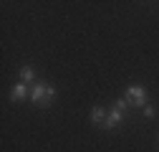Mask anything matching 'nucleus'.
I'll list each match as a JSON object with an SVG mask.
<instances>
[{"label": "nucleus", "instance_id": "1", "mask_svg": "<svg viewBox=\"0 0 159 152\" xmlns=\"http://www.w3.org/2000/svg\"><path fill=\"white\" fill-rule=\"evenodd\" d=\"M56 97H58V91H56V86H51L48 81H35L33 89H30V102H33L35 107H41V109L51 107Z\"/></svg>", "mask_w": 159, "mask_h": 152}, {"label": "nucleus", "instance_id": "2", "mask_svg": "<svg viewBox=\"0 0 159 152\" xmlns=\"http://www.w3.org/2000/svg\"><path fill=\"white\" fill-rule=\"evenodd\" d=\"M124 99L129 102V107H147L149 104V97H147V89L142 86V84H131V86H126V91H124Z\"/></svg>", "mask_w": 159, "mask_h": 152}, {"label": "nucleus", "instance_id": "3", "mask_svg": "<svg viewBox=\"0 0 159 152\" xmlns=\"http://www.w3.org/2000/svg\"><path fill=\"white\" fill-rule=\"evenodd\" d=\"M124 117H126V112L111 107V109H109V114H106V122H104V127H101V129H109V132H111V129H116L119 124L124 122Z\"/></svg>", "mask_w": 159, "mask_h": 152}, {"label": "nucleus", "instance_id": "4", "mask_svg": "<svg viewBox=\"0 0 159 152\" xmlns=\"http://www.w3.org/2000/svg\"><path fill=\"white\" fill-rule=\"evenodd\" d=\"M10 99H13V102H25V99H28V84H23V81L13 84V89H10Z\"/></svg>", "mask_w": 159, "mask_h": 152}, {"label": "nucleus", "instance_id": "5", "mask_svg": "<svg viewBox=\"0 0 159 152\" xmlns=\"http://www.w3.org/2000/svg\"><path fill=\"white\" fill-rule=\"evenodd\" d=\"M106 114H109V112H106L104 107H93V109H91V122H93L96 127H104V122H106Z\"/></svg>", "mask_w": 159, "mask_h": 152}, {"label": "nucleus", "instance_id": "6", "mask_svg": "<svg viewBox=\"0 0 159 152\" xmlns=\"http://www.w3.org/2000/svg\"><path fill=\"white\" fill-rule=\"evenodd\" d=\"M20 81H23V84H28V86H33V84H35V69H33V66H28V64H25V66H20Z\"/></svg>", "mask_w": 159, "mask_h": 152}, {"label": "nucleus", "instance_id": "7", "mask_svg": "<svg viewBox=\"0 0 159 152\" xmlns=\"http://www.w3.org/2000/svg\"><path fill=\"white\" fill-rule=\"evenodd\" d=\"M142 112H144V117H147V119H154V117H157V109H154V107H149V104H147Z\"/></svg>", "mask_w": 159, "mask_h": 152}, {"label": "nucleus", "instance_id": "8", "mask_svg": "<svg viewBox=\"0 0 159 152\" xmlns=\"http://www.w3.org/2000/svg\"><path fill=\"white\" fill-rule=\"evenodd\" d=\"M114 107H116V109H121V112H126V109H129V102L121 97V99H116V102H114Z\"/></svg>", "mask_w": 159, "mask_h": 152}]
</instances>
